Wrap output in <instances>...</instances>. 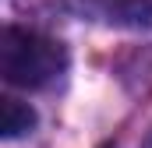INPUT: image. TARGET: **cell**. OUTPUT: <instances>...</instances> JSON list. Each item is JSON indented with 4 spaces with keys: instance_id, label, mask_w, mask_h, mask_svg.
I'll return each mask as SVG.
<instances>
[{
    "instance_id": "6da1fadb",
    "label": "cell",
    "mask_w": 152,
    "mask_h": 148,
    "mask_svg": "<svg viewBox=\"0 0 152 148\" xmlns=\"http://www.w3.org/2000/svg\"><path fill=\"white\" fill-rule=\"evenodd\" d=\"M0 71L18 88H42L64 71V49L39 32L7 25L0 36Z\"/></svg>"
},
{
    "instance_id": "7a4b0ae2",
    "label": "cell",
    "mask_w": 152,
    "mask_h": 148,
    "mask_svg": "<svg viewBox=\"0 0 152 148\" xmlns=\"http://www.w3.org/2000/svg\"><path fill=\"white\" fill-rule=\"evenodd\" d=\"M32 127H36V110H32L28 102L11 99V95L0 99V134H4L7 141H14V138H21V134H32Z\"/></svg>"
},
{
    "instance_id": "3957f363",
    "label": "cell",
    "mask_w": 152,
    "mask_h": 148,
    "mask_svg": "<svg viewBox=\"0 0 152 148\" xmlns=\"http://www.w3.org/2000/svg\"><path fill=\"white\" fill-rule=\"evenodd\" d=\"M120 18L138 28H152V0H127L120 7Z\"/></svg>"
},
{
    "instance_id": "277c9868",
    "label": "cell",
    "mask_w": 152,
    "mask_h": 148,
    "mask_svg": "<svg viewBox=\"0 0 152 148\" xmlns=\"http://www.w3.org/2000/svg\"><path fill=\"white\" fill-rule=\"evenodd\" d=\"M99 148H117V145H99Z\"/></svg>"
}]
</instances>
